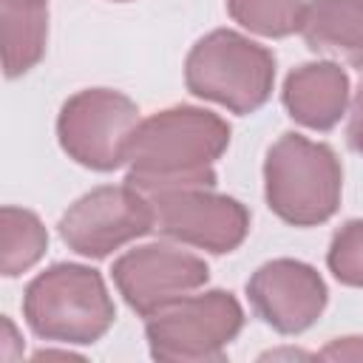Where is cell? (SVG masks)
Returning a JSON list of instances; mask_svg holds the SVG:
<instances>
[{
    "label": "cell",
    "instance_id": "1",
    "mask_svg": "<svg viewBox=\"0 0 363 363\" xmlns=\"http://www.w3.org/2000/svg\"><path fill=\"white\" fill-rule=\"evenodd\" d=\"M230 145V125L204 108L173 105L139 122L128 147V184L153 199L170 190L216 187V159Z\"/></svg>",
    "mask_w": 363,
    "mask_h": 363
},
{
    "label": "cell",
    "instance_id": "2",
    "mask_svg": "<svg viewBox=\"0 0 363 363\" xmlns=\"http://www.w3.org/2000/svg\"><path fill=\"white\" fill-rule=\"evenodd\" d=\"M343 167L335 150L301 133H284L264 162V196L269 210L292 227L329 221L340 207Z\"/></svg>",
    "mask_w": 363,
    "mask_h": 363
},
{
    "label": "cell",
    "instance_id": "3",
    "mask_svg": "<svg viewBox=\"0 0 363 363\" xmlns=\"http://www.w3.org/2000/svg\"><path fill=\"white\" fill-rule=\"evenodd\" d=\"M23 315L37 337L85 346L113 326L116 306L96 269L54 264L26 286Z\"/></svg>",
    "mask_w": 363,
    "mask_h": 363
},
{
    "label": "cell",
    "instance_id": "4",
    "mask_svg": "<svg viewBox=\"0 0 363 363\" xmlns=\"http://www.w3.org/2000/svg\"><path fill=\"white\" fill-rule=\"evenodd\" d=\"M184 82L199 99L224 105L233 113H252L272 94L275 57L238 31L216 28L190 48Z\"/></svg>",
    "mask_w": 363,
    "mask_h": 363
},
{
    "label": "cell",
    "instance_id": "5",
    "mask_svg": "<svg viewBox=\"0 0 363 363\" xmlns=\"http://www.w3.org/2000/svg\"><path fill=\"white\" fill-rule=\"evenodd\" d=\"M241 326L244 309L238 298L224 289H210L184 295L147 315L145 337L156 360L207 363L224 357V349L238 337Z\"/></svg>",
    "mask_w": 363,
    "mask_h": 363
},
{
    "label": "cell",
    "instance_id": "6",
    "mask_svg": "<svg viewBox=\"0 0 363 363\" xmlns=\"http://www.w3.org/2000/svg\"><path fill=\"white\" fill-rule=\"evenodd\" d=\"M139 108L113 88H85L65 99L57 116L60 147L82 167L108 173L128 162Z\"/></svg>",
    "mask_w": 363,
    "mask_h": 363
},
{
    "label": "cell",
    "instance_id": "7",
    "mask_svg": "<svg viewBox=\"0 0 363 363\" xmlns=\"http://www.w3.org/2000/svg\"><path fill=\"white\" fill-rule=\"evenodd\" d=\"M153 230L150 199L136 187L102 184L77 199L60 218V235L68 250L85 258H105L113 250Z\"/></svg>",
    "mask_w": 363,
    "mask_h": 363
},
{
    "label": "cell",
    "instance_id": "8",
    "mask_svg": "<svg viewBox=\"0 0 363 363\" xmlns=\"http://www.w3.org/2000/svg\"><path fill=\"white\" fill-rule=\"evenodd\" d=\"M150 207L153 230L179 244H190L216 255L238 250L250 233L247 207L233 196L213 193V187L170 190L153 196Z\"/></svg>",
    "mask_w": 363,
    "mask_h": 363
},
{
    "label": "cell",
    "instance_id": "9",
    "mask_svg": "<svg viewBox=\"0 0 363 363\" xmlns=\"http://www.w3.org/2000/svg\"><path fill=\"white\" fill-rule=\"evenodd\" d=\"M113 284L125 303L142 318L193 295L210 278L204 258L173 244H142L113 261Z\"/></svg>",
    "mask_w": 363,
    "mask_h": 363
},
{
    "label": "cell",
    "instance_id": "10",
    "mask_svg": "<svg viewBox=\"0 0 363 363\" xmlns=\"http://www.w3.org/2000/svg\"><path fill=\"white\" fill-rule=\"evenodd\" d=\"M247 295L267 326L281 335H301L323 315L329 292L315 267L295 258H275L250 275Z\"/></svg>",
    "mask_w": 363,
    "mask_h": 363
},
{
    "label": "cell",
    "instance_id": "11",
    "mask_svg": "<svg viewBox=\"0 0 363 363\" xmlns=\"http://www.w3.org/2000/svg\"><path fill=\"white\" fill-rule=\"evenodd\" d=\"M281 99L298 125L332 130L349 105V77L332 60L303 62L286 74Z\"/></svg>",
    "mask_w": 363,
    "mask_h": 363
},
{
    "label": "cell",
    "instance_id": "12",
    "mask_svg": "<svg viewBox=\"0 0 363 363\" xmlns=\"http://www.w3.org/2000/svg\"><path fill=\"white\" fill-rule=\"evenodd\" d=\"M301 34L315 54L337 57L363 71V0H312Z\"/></svg>",
    "mask_w": 363,
    "mask_h": 363
},
{
    "label": "cell",
    "instance_id": "13",
    "mask_svg": "<svg viewBox=\"0 0 363 363\" xmlns=\"http://www.w3.org/2000/svg\"><path fill=\"white\" fill-rule=\"evenodd\" d=\"M0 28H3V65L6 77L14 79L31 71L48 40V9L31 0H0Z\"/></svg>",
    "mask_w": 363,
    "mask_h": 363
},
{
    "label": "cell",
    "instance_id": "14",
    "mask_svg": "<svg viewBox=\"0 0 363 363\" xmlns=\"http://www.w3.org/2000/svg\"><path fill=\"white\" fill-rule=\"evenodd\" d=\"M48 247V233L43 221L23 207L6 204L0 210V269L6 278H14L31 269Z\"/></svg>",
    "mask_w": 363,
    "mask_h": 363
},
{
    "label": "cell",
    "instance_id": "15",
    "mask_svg": "<svg viewBox=\"0 0 363 363\" xmlns=\"http://www.w3.org/2000/svg\"><path fill=\"white\" fill-rule=\"evenodd\" d=\"M306 0H227L230 17L261 37H289L301 31Z\"/></svg>",
    "mask_w": 363,
    "mask_h": 363
},
{
    "label": "cell",
    "instance_id": "16",
    "mask_svg": "<svg viewBox=\"0 0 363 363\" xmlns=\"http://www.w3.org/2000/svg\"><path fill=\"white\" fill-rule=\"evenodd\" d=\"M329 272L346 286H363V218L346 221L326 252Z\"/></svg>",
    "mask_w": 363,
    "mask_h": 363
},
{
    "label": "cell",
    "instance_id": "17",
    "mask_svg": "<svg viewBox=\"0 0 363 363\" xmlns=\"http://www.w3.org/2000/svg\"><path fill=\"white\" fill-rule=\"evenodd\" d=\"M318 357H323V360H363V337H337Z\"/></svg>",
    "mask_w": 363,
    "mask_h": 363
},
{
    "label": "cell",
    "instance_id": "18",
    "mask_svg": "<svg viewBox=\"0 0 363 363\" xmlns=\"http://www.w3.org/2000/svg\"><path fill=\"white\" fill-rule=\"evenodd\" d=\"M346 136H349V145L352 150H357L363 156V82L352 99V108H349V128H346Z\"/></svg>",
    "mask_w": 363,
    "mask_h": 363
},
{
    "label": "cell",
    "instance_id": "19",
    "mask_svg": "<svg viewBox=\"0 0 363 363\" xmlns=\"http://www.w3.org/2000/svg\"><path fill=\"white\" fill-rule=\"evenodd\" d=\"M31 3H48V0H31Z\"/></svg>",
    "mask_w": 363,
    "mask_h": 363
},
{
    "label": "cell",
    "instance_id": "20",
    "mask_svg": "<svg viewBox=\"0 0 363 363\" xmlns=\"http://www.w3.org/2000/svg\"><path fill=\"white\" fill-rule=\"evenodd\" d=\"M116 3H128V0H116Z\"/></svg>",
    "mask_w": 363,
    "mask_h": 363
}]
</instances>
